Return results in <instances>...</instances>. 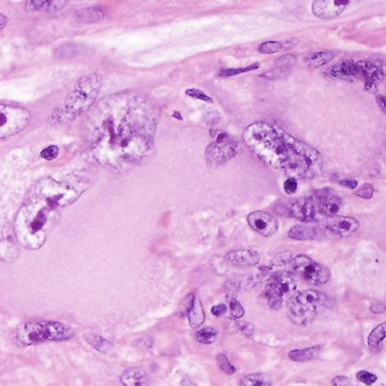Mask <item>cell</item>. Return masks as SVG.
Segmentation results:
<instances>
[{
  "instance_id": "obj_39",
  "label": "cell",
  "mask_w": 386,
  "mask_h": 386,
  "mask_svg": "<svg viewBox=\"0 0 386 386\" xmlns=\"http://www.w3.org/2000/svg\"><path fill=\"white\" fill-rule=\"evenodd\" d=\"M194 299H195V295L194 294H190L186 297V298L184 299V301L181 302V311L185 312V314L187 315V312H188V310L190 309V307L192 306V302H194Z\"/></svg>"
},
{
  "instance_id": "obj_17",
  "label": "cell",
  "mask_w": 386,
  "mask_h": 386,
  "mask_svg": "<svg viewBox=\"0 0 386 386\" xmlns=\"http://www.w3.org/2000/svg\"><path fill=\"white\" fill-rule=\"evenodd\" d=\"M68 2L66 0H29L25 2V8L31 12H46V13H54L58 10L65 8Z\"/></svg>"
},
{
  "instance_id": "obj_34",
  "label": "cell",
  "mask_w": 386,
  "mask_h": 386,
  "mask_svg": "<svg viewBox=\"0 0 386 386\" xmlns=\"http://www.w3.org/2000/svg\"><path fill=\"white\" fill-rule=\"evenodd\" d=\"M357 378L366 385H373L377 380L376 375L366 372V370H360V372L357 373Z\"/></svg>"
},
{
  "instance_id": "obj_27",
  "label": "cell",
  "mask_w": 386,
  "mask_h": 386,
  "mask_svg": "<svg viewBox=\"0 0 386 386\" xmlns=\"http://www.w3.org/2000/svg\"><path fill=\"white\" fill-rule=\"evenodd\" d=\"M85 340L92 348H94L95 350L100 351V352H107L109 349L111 348V343L109 342L107 339H104L100 335L86 334Z\"/></svg>"
},
{
  "instance_id": "obj_28",
  "label": "cell",
  "mask_w": 386,
  "mask_h": 386,
  "mask_svg": "<svg viewBox=\"0 0 386 386\" xmlns=\"http://www.w3.org/2000/svg\"><path fill=\"white\" fill-rule=\"evenodd\" d=\"M218 331L214 327H205L203 330L196 332L195 337L198 342L203 344H212L216 340Z\"/></svg>"
},
{
  "instance_id": "obj_2",
  "label": "cell",
  "mask_w": 386,
  "mask_h": 386,
  "mask_svg": "<svg viewBox=\"0 0 386 386\" xmlns=\"http://www.w3.org/2000/svg\"><path fill=\"white\" fill-rule=\"evenodd\" d=\"M244 142L262 162L291 176L314 178L323 169V158L315 148L274 124H250L244 132Z\"/></svg>"
},
{
  "instance_id": "obj_12",
  "label": "cell",
  "mask_w": 386,
  "mask_h": 386,
  "mask_svg": "<svg viewBox=\"0 0 386 386\" xmlns=\"http://www.w3.org/2000/svg\"><path fill=\"white\" fill-rule=\"evenodd\" d=\"M317 206V211L326 216H335L342 207V200L331 189H322L312 196Z\"/></svg>"
},
{
  "instance_id": "obj_37",
  "label": "cell",
  "mask_w": 386,
  "mask_h": 386,
  "mask_svg": "<svg viewBox=\"0 0 386 386\" xmlns=\"http://www.w3.org/2000/svg\"><path fill=\"white\" fill-rule=\"evenodd\" d=\"M230 310H231V316L234 318H242L245 314L244 307L239 301H237L234 298L230 300Z\"/></svg>"
},
{
  "instance_id": "obj_14",
  "label": "cell",
  "mask_w": 386,
  "mask_h": 386,
  "mask_svg": "<svg viewBox=\"0 0 386 386\" xmlns=\"http://www.w3.org/2000/svg\"><path fill=\"white\" fill-rule=\"evenodd\" d=\"M297 288V281L291 274L286 272H276L271 276L266 289L275 292L276 295L283 297L286 294L295 291Z\"/></svg>"
},
{
  "instance_id": "obj_25",
  "label": "cell",
  "mask_w": 386,
  "mask_h": 386,
  "mask_svg": "<svg viewBox=\"0 0 386 386\" xmlns=\"http://www.w3.org/2000/svg\"><path fill=\"white\" fill-rule=\"evenodd\" d=\"M240 386H272V379L266 374H250L242 379Z\"/></svg>"
},
{
  "instance_id": "obj_7",
  "label": "cell",
  "mask_w": 386,
  "mask_h": 386,
  "mask_svg": "<svg viewBox=\"0 0 386 386\" xmlns=\"http://www.w3.org/2000/svg\"><path fill=\"white\" fill-rule=\"evenodd\" d=\"M31 112L14 104H0V139L22 132L30 125Z\"/></svg>"
},
{
  "instance_id": "obj_36",
  "label": "cell",
  "mask_w": 386,
  "mask_h": 386,
  "mask_svg": "<svg viewBox=\"0 0 386 386\" xmlns=\"http://www.w3.org/2000/svg\"><path fill=\"white\" fill-rule=\"evenodd\" d=\"M358 197H361V198H365V200H369V198H372L373 195H374V188L373 186L370 184H364L360 188H359L356 192H354Z\"/></svg>"
},
{
  "instance_id": "obj_33",
  "label": "cell",
  "mask_w": 386,
  "mask_h": 386,
  "mask_svg": "<svg viewBox=\"0 0 386 386\" xmlns=\"http://www.w3.org/2000/svg\"><path fill=\"white\" fill-rule=\"evenodd\" d=\"M59 155V148L57 145H50L48 148L43 149L41 151L40 156L46 161H52L56 158H58Z\"/></svg>"
},
{
  "instance_id": "obj_3",
  "label": "cell",
  "mask_w": 386,
  "mask_h": 386,
  "mask_svg": "<svg viewBox=\"0 0 386 386\" xmlns=\"http://www.w3.org/2000/svg\"><path fill=\"white\" fill-rule=\"evenodd\" d=\"M35 192L18 212L16 233L26 248H39L60 206L75 201V190L54 179H45L35 187Z\"/></svg>"
},
{
  "instance_id": "obj_6",
  "label": "cell",
  "mask_w": 386,
  "mask_h": 386,
  "mask_svg": "<svg viewBox=\"0 0 386 386\" xmlns=\"http://www.w3.org/2000/svg\"><path fill=\"white\" fill-rule=\"evenodd\" d=\"M327 301V297L317 290L302 291L289 300L288 316L297 325H306L314 320L321 307Z\"/></svg>"
},
{
  "instance_id": "obj_44",
  "label": "cell",
  "mask_w": 386,
  "mask_h": 386,
  "mask_svg": "<svg viewBox=\"0 0 386 386\" xmlns=\"http://www.w3.org/2000/svg\"><path fill=\"white\" fill-rule=\"evenodd\" d=\"M370 310H372L373 312H378V314H380V312H384L385 306H384V304H380V302H377V304H374L372 306V308H370Z\"/></svg>"
},
{
  "instance_id": "obj_11",
  "label": "cell",
  "mask_w": 386,
  "mask_h": 386,
  "mask_svg": "<svg viewBox=\"0 0 386 386\" xmlns=\"http://www.w3.org/2000/svg\"><path fill=\"white\" fill-rule=\"evenodd\" d=\"M316 202L312 197L300 198L288 206V215L302 222H311L317 218Z\"/></svg>"
},
{
  "instance_id": "obj_4",
  "label": "cell",
  "mask_w": 386,
  "mask_h": 386,
  "mask_svg": "<svg viewBox=\"0 0 386 386\" xmlns=\"http://www.w3.org/2000/svg\"><path fill=\"white\" fill-rule=\"evenodd\" d=\"M101 85L102 78L99 74H90L80 78L64 103L50 113L48 123L52 126H61L90 111L100 93Z\"/></svg>"
},
{
  "instance_id": "obj_40",
  "label": "cell",
  "mask_w": 386,
  "mask_h": 386,
  "mask_svg": "<svg viewBox=\"0 0 386 386\" xmlns=\"http://www.w3.org/2000/svg\"><path fill=\"white\" fill-rule=\"evenodd\" d=\"M296 61V58L292 55H286L284 57H281L280 59H278L276 64L278 65H283V66H291L294 62Z\"/></svg>"
},
{
  "instance_id": "obj_13",
  "label": "cell",
  "mask_w": 386,
  "mask_h": 386,
  "mask_svg": "<svg viewBox=\"0 0 386 386\" xmlns=\"http://www.w3.org/2000/svg\"><path fill=\"white\" fill-rule=\"evenodd\" d=\"M349 4L343 0H317L311 5V12L321 19H332L340 16Z\"/></svg>"
},
{
  "instance_id": "obj_8",
  "label": "cell",
  "mask_w": 386,
  "mask_h": 386,
  "mask_svg": "<svg viewBox=\"0 0 386 386\" xmlns=\"http://www.w3.org/2000/svg\"><path fill=\"white\" fill-rule=\"evenodd\" d=\"M291 269L308 282L315 285H322L330 280V271L324 265L312 260L305 255H299L291 259Z\"/></svg>"
},
{
  "instance_id": "obj_15",
  "label": "cell",
  "mask_w": 386,
  "mask_h": 386,
  "mask_svg": "<svg viewBox=\"0 0 386 386\" xmlns=\"http://www.w3.org/2000/svg\"><path fill=\"white\" fill-rule=\"evenodd\" d=\"M328 230L339 237H350L359 229V222L351 216H332L327 222Z\"/></svg>"
},
{
  "instance_id": "obj_20",
  "label": "cell",
  "mask_w": 386,
  "mask_h": 386,
  "mask_svg": "<svg viewBox=\"0 0 386 386\" xmlns=\"http://www.w3.org/2000/svg\"><path fill=\"white\" fill-rule=\"evenodd\" d=\"M321 351H322V347L316 346V347H310L306 349H298V350H292L289 352L288 356L291 360L304 363V361L314 360V359L318 358Z\"/></svg>"
},
{
  "instance_id": "obj_10",
  "label": "cell",
  "mask_w": 386,
  "mask_h": 386,
  "mask_svg": "<svg viewBox=\"0 0 386 386\" xmlns=\"http://www.w3.org/2000/svg\"><path fill=\"white\" fill-rule=\"evenodd\" d=\"M249 227L255 232L263 237H272L279 229V222L276 219L266 212L255 211L247 216Z\"/></svg>"
},
{
  "instance_id": "obj_30",
  "label": "cell",
  "mask_w": 386,
  "mask_h": 386,
  "mask_svg": "<svg viewBox=\"0 0 386 386\" xmlns=\"http://www.w3.org/2000/svg\"><path fill=\"white\" fill-rule=\"evenodd\" d=\"M264 295H265L266 301H268V304H269L271 308L275 309V310H278V309L281 308V306H282V297L276 295L275 292L271 291L269 289H265Z\"/></svg>"
},
{
  "instance_id": "obj_32",
  "label": "cell",
  "mask_w": 386,
  "mask_h": 386,
  "mask_svg": "<svg viewBox=\"0 0 386 386\" xmlns=\"http://www.w3.org/2000/svg\"><path fill=\"white\" fill-rule=\"evenodd\" d=\"M185 94L190 96V98H192V99H197V100L204 101L206 103H213V102H214V100H213V99L210 95L206 94V93L203 92L202 90H200V88H195V87L188 88V90H186Z\"/></svg>"
},
{
  "instance_id": "obj_1",
  "label": "cell",
  "mask_w": 386,
  "mask_h": 386,
  "mask_svg": "<svg viewBox=\"0 0 386 386\" xmlns=\"http://www.w3.org/2000/svg\"><path fill=\"white\" fill-rule=\"evenodd\" d=\"M154 114L144 98L120 93L103 99L86 120L88 148L99 163L124 169L140 162L152 148Z\"/></svg>"
},
{
  "instance_id": "obj_26",
  "label": "cell",
  "mask_w": 386,
  "mask_h": 386,
  "mask_svg": "<svg viewBox=\"0 0 386 386\" xmlns=\"http://www.w3.org/2000/svg\"><path fill=\"white\" fill-rule=\"evenodd\" d=\"M294 44H290V42H280V41H266L258 46V51L262 54H276V52L288 50L292 48Z\"/></svg>"
},
{
  "instance_id": "obj_47",
  "label": "cell",
  "mask_w": 386,
  "mask_h": 386,
  "mask_svg": "<svg viewBox=\"0 0 386 386\" xmlns=\"http://www.w3.org/2000/svg\"><path fill=\"white\" fill-rule=\"evenodd\" d=\"M174 117H175V118H178L179 120H182V117L180 116V113H179V112H175V113H174Z\"/></svg>"
},
{
  "instance_id": "obj_5",
  "label": "cell",
  "mask_w": 386,
  "mask_h": 386,
  "mask_svg": "<svg viewBox=\"0 0 386 386\" xmlns=\"http://www.w3.org/2000/svg\"><path fill=\"white\" fill-rule=\"evenodd\" d=\"M75 332L66 324L54 321H30L18 327L17 340L23 346H34L45 341H65Z\"/></svg>"
},
{
  "instance_id": "obj_19",
  "label": "cell",
  "mask_w": 386,
  "mask_h": 386,
  "mask_svg": "<svg viewBox=\"0 0 386 386\" xmlns=\"http://www.w3.org/2000/svg\"><path fill=\"white\" fill-rule=\"evenodd\" d=\"M318 234H320V231L316 227L302 226V224L291 228L288 232L289 238L295 239V240H314L318 238Z\"/></svg>"
},
{
  "instance_id": "obj_22",
  "label": "cell",
  "mask_w": 386,
  "mask_h": 386,
  "mask_svg": "<svg viewBox=\"0 0 386 386\" xmlns=\"http://www.w3.org/2000/svg\"><path fill=\"white\" fill-rule=\"evenodd\" d=\"M335 58V54L332 51H318L312 52V54L308 55L305 58V62L309 67L312 68H317V67H322L328 62H331Z\"/></svg>"
},
{
  "instance_id": "obj_18",
  "label": "cell",
  "mask_w": 386,
  "mask_h": 386,
  "mask_svg": "<svg viewBox=\"0 0 386 386\" xmlns=\"http://www.w3.org/2000/svg\"><path fill=\"white\" fill-rule=\"evenodd\" d=\"M120 382L124 386H148L149 377L142 368H129L122 374Z\"/></svg>"
},
{
  "instance_id": "obj_9",
  "label": "cell",
  "mask_w": 386,
  "mask_h": 386,
  "mask_svg": "<svg viewBox=\"0 0 386 386\" xmlns=\"http://www.w3.org/2000/svg\"><path fill=\"white\" fill-rule=\"evenodd\" d=\"M214 142L206 150V160L213 166L220 165L234 158L237 154V144L233 142L230 135L226 132H216L213 134Z\"/></svg>"
},
{
  "instance_id": "obj_24",
  "label": "cell",
  "mask_w": 386,
  "mask_h": 386,
  "mask_svg": "<svg viewBox=\"0 0 386 386\" xmlns=\"http://www.w3.org/2000/svg\"><path fill=\"white\" fill-rule=\"evenodd\" d=\"M386 335V324L378 325L375 327L368 336V347L373 352H379L383 348V341Z\"/></svg>"
},
{
  "instance_id": "obj_21",
  "label": "cell",
  "mask_w": 386,
  "mask_h": 386,
  "mask_svg": "<svg viewBox=\"0 0 386 386\" xmlns=\"http://www.w3.org/2000/svg\"><path fill=\"white\" fill-rule=\"evenodd\" d=\"M187 316H188V321L189 324L192 328H198L205 321V312L204 308H203L201 300L195 297L194 302H192V306L190 307V309L187 312Z\"/></svg>"
},
{
  "instance_id": "obj_43",
  "label": "cell",
  "mask_w": 386,
  "mask_h": 386,
  "mask_svg": "<svg viewBox=\"0 0 386 386\" xmlns=\"http://www.w3.org/2000/svg\"><path fill=\"white\" fill-rule=\"evenodd\" d=\"M349 384H350V380L346 376H337L332 380L333 386H349Z\"/></svg>"
},
{
  "instance_id": "obj_45",
  "label": "cell",
  "mask_w": 386,
  "mask_h": 386,
  "mask_svg": "<svg viewBox=\"0 0 386 386\" xmlns=\"http://www.w3.org/2000/svg\"><path fill=\"white\" fill-rule=\"evenodd\" d=\"M376 101H377L378 107L380 108V111H382L383 113H385L386 106H385V99H384V96L383 95H377Z\"/></svg>"
},
{
  "instance_id": "obj_38",
  "label": "cell",
  "mask_w": 386,
  "mask_h": 386,
  "mask_svg": "<svg viewBox=\"0 0 386 386\" xmlns=\"http://www.w3.org/2000/svg\"><path fill=\"white\" fill-rule=\"evenodd\" d=\"M283 189L288 195H294L297 189H298V181H297V179L294 178V177L288 178L284 181Z\"/></svg>"
},
{
  "instance_id": "obj_42",
  "label": "cell",
  "mask_w": 386,
  "mask_h": 386,
  "mask_svg": "<svg viewBox=\"0 0 386 386\" xmlns=\"http://www.w3.org/2000/svg\"><path fill=\"white\" fill-rule=\"evenodd\" d=\"M340 185L343 186V187H346V188H349V189H354L358 187V181L356 179L347 178V179L340 180Z\"/></svg>"
},
{
  "instance_id": "obj_16",
  "label": "cell",
  "mask_w": 386,
  "mask_h": 386,
  "mask_svg": "<svg viewBox=\"0 0 386 386\" xmlns=\"http://www.w3.org/2000/svg\"><path fill=\"white\" fill-rule=\"evenodd\" d=\"M259 259V254L253 249H238L226 255L227 262L234 266H255Z\"/></svg>"
},
{
  "instance_id": "obj_23",
  "label": "cell",
  "mask_w": 386,
  "mask_h": 386,
  "mask_svg": "<svg viewBox=\"0 0 386 386\" xmlns=\"http://www.w3.org/2000/svg\"><path fill=\"white\" fill-rule=\"evenodd\" d=\"M104 16V13L101 8L99 7H88L78 10L76 13V18L78 22L84 23V24H91L96 23L99 20H101Z\"/></svg>"
},
{
  "instance_id": "obj_35",
  "label": "cell",
  "mask_w": 386,
  "mask_h": 386,
  "mask_svg": "<svg viewBox=\"0 0 386 386\" xmlns=\"http://www.w3.org/2000/svg\"><path fill=\"white\" fill-rule=\"evenodd\" d=\"M292 259V254L290 252H283L280 253L279 255H276V257L272 262V266L276 268V266H283L286 265L288 263L291 262Z\"/></svg>"
},
{
  "instance_id": "obj_31",
  "label": "cell",
  "mask_w": 386,
  "mask_h": 386,
  "mask_svg": "<svg viewBox=\"0 0 386 386\" xmlns=\"http://www.w3.org/2000/svg\"><path fill=\"white\" fill-rule=\"evenodd\" d=\"M216 361H218L219 368H220L223 373H226L228 375H233L234 373H236V368H234L230 364V361L228 360L226 354L219 353L216 357Z\"/></svg>"
},
{
  "instance_id": "obj_29",
  "label": "cell",
  "mask_w": 386,
  "mask_h": 386,
  "mask_svg": "<svg viewBox=\"0 0 386 386\" xmlns=\"http://www.w3.org/2000/svg\"><path fill=\"white\" fill-rule=\"evenodd\" d=\"M259 68V65L258 64H253L250 66H247V67H240V68H228V69H221L220 71H219V76L221 77H231V76H237V75H240V74H245V73H248V71H253V70H256Z\"/></svg>"
},
{
  "instance_id": "obj_41",
  "label": "cell",
  "mask_w": 386,
  "mask_h": 386,
  "mask_svg": "<svg viewBox=\"0 0 386 386\" xmlns=\"http://www.w3.org/2000/svg\"><path fill=\"white\" fill-rule=\"evenodd\" d=\"M227 311V306L223 305V304H220V305H216V306H213L212 309H211V312L212 315H214L216 317H220L222 316L223 314H226Z\"/></svg>"
},
{
  "instance_id": "obj_46",
  "label": "cell",
  "mask_w": 386,
  "mask_h": 386,
  "mask_svg": "<svg viewBox=\"0 0 386 386\" xmlns=\"http://www.w3.org/2000/svg\"><path fill=\"white\" fill-rule=\"evenodd\" d=\"M7 24V17L4 14L0 13V31H2Z\"/></svg>"
}]
</instances>
